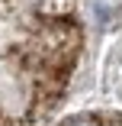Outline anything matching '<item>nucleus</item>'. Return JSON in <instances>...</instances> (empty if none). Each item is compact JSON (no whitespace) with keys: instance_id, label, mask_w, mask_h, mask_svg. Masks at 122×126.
Wrapping results in <instances>:
<instances>
[{"instance_id":"obj_1","label":"nucleus","mask_w":122,"mask_h":126,"mask_svg":"<svg viewBox=\"0 0 122 126\" xmlns=\"http://www.w3.org/2000/svg\"><path fill=\"white\" fill-rule=\"evenodd\" d=\"M71 126H96L93 120H77V123H71Z\"/></svg>"},{"instance_id":"obj_2","label":"nucleus","mask_w":122,"mask_h":126,"mask_svg":"<svg viewBox=\"0 0 122 126\" xmlns=\"http://www.w3.org/2000/svg\"><path fill=\"white\" fill-rule=\"evenodd\" d=\"M0 126H3V116H0Z\"/></svg>"}]
</instances>
